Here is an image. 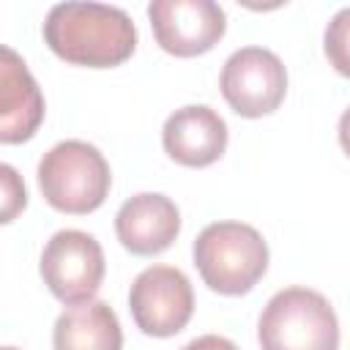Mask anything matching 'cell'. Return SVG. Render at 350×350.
<instances>
[{
  "label": "cell",
  "mask_w": 350,
  "mask_h": 350,
  "mask_svg": "<svg viewBox=\"0 0 350 350\" xmlns=\"http://www.w3.org/2000/svg\"><path fill=\"white\" fill-rule=\"evenodd\" d=\"M46 46L71 66L112 68L137 49V27L118 5L57 3L44 22Z\"/></svg>",
  "instance_id": "6da1fadb"
},
{
  "label": "cell",
  "mask_w": 350,
  "mask_h": 350,
  "mask_svg": "<svg viewBox=\"0 0 350 350\" xmlns=\"http://www.w3.org/2000/svg\"><path fill=\"white\" fill-rule=\"evenodd\" d=\"M183 350H238L235 342H230L227 336H219V334H205V336H197L191 339Z\"/></svg>",
  "instance_id": "9a60e30c"
},
{
  "label": "cell",
  "mask_w": 350,
  "mask_h": 350,
  "mask_svg": "<svg viewBox=\"0 0 350 350\" xmlns=\"http://www.w3.org/2000/svg\"><path fill=\"white\" fill-rule=\"evenodd\" d=\"M38 186L55 211L85 216L104 205L112 186V172L96 145L63 139L38 161Z\"/></svg>",
  "instance_id": "3957f363"
},
{
  "label": "cell",
  "mask_w": 350,
  "mask_h": 350,
  "mask_svg": "<svg viewBox=\"0 0 350 350\" xmlns=\"http://www.w3.org/2000/svg\"><path fill=\"white\" fill-rule=\"evenodd\" d=\"M148 19L156 44L175 57L211 52L227 30V16L213 0H153Z\"/></svg>",
  "instance_id": "ba28073f"
},
{
  "label": "cell",
  "mask_w": 350,
  "mask_h": 350,
  "mask_svg": "<svg viewBox=\"0 0 350 350\" xmlns=\"http://www.w3.org/2000/svg\"><path fill=\"white\" fill-rule=\"evenodd\" d=\"M161 145L180 167H211L227 150V123L208 104H189L167 118Z\"/></svg>",
  "instance_id": "30bf717a"
},
{
  "label": "cell",
  "mask_w": 350,
  "mask_h": 350,
  "mask_svg": "<svg viewBox=\"0 0 350 350\" xmlns=\"http://www.w3.org/2000/svg\"><path fill=\"white\" fill-rule=\"evenodd\" d=\"M350 11H339L331 30H325V55L334 60L339 74H347V57H345V22H347Z\"/></svg>",
  "instance_id": "5bb4252c"
},
{
  "label": "cell",
  "mask_w": 350,
  "mask_h": 350,
  "mask_svg": "<svg viewBox=\"0 0 350 350\" xmlns=\"http://www.w3.org/2000/svg\"><path fill=\"white\" fill-rule=\"evenodd\" d=\"M38 268L49 293L66 306L93 301L107 271L101 243L82 230L55 232L41 252Z\"/></svg>",
  "instance_id": "5b68a950"
},
{
  "label": "cell",
  "mask_w": 350,
  "mask_h": 350,
  "mask_svg": "<svg viewBox=\"0 0 350 350\" xmlns=\"http://www.w3.org/2000/svg\"><path fill=\"white\" fill-rule=\"evenodd\" d=\"M44 93L22 55L0 44V142L22 145L44 123Z\"/></svg>",
  "instance_id": "9c48e42d"
},
{
  "label": "cell",
  "mask_w": 350,
  "mask_h": 350,
  "mask_svg": "<svg viewBox=\"0 0 350 350\" xmlns=\"http://www.w3.org/2000/svg\"><path fill=\"white\" fill-rule=\"evenodd\" d=\"M224 101L241 118H262L279 109L287 96V68L265 46H241L235 49L219 79Z\"/></svg>",
  "instance_id": "8992f818"
},
{
  "label": "cell",
  "mask_w": 350,
  "mask_h": 350,
  "mask_svg": "<svg viewBox=\"0 0 350 350\" xmlns=\"http://www.w3.org/2000/svg\"><path fill=\"white\" fill-rule=\"evenodd\" d=\"M0 350H19V347H0Z\"/></svg>",
  "instance_id": "2e32d148"
},
{
  "label": "cell",
  "mask_w": 350,
  "mask_h": 350,
  "mask_svg": "<svg viewBox=\"0 0 350 350\" xmlns=\"http://www.w3.org/2000/svg\"><path fill=\"white\" fill-rule=\"evenodd\" d=\"M55 350H120L123 331L107 301H88L60 312L52 328Z\"/></svg>",
  "instance_id": "7c38bea8"
},
{
  "label": "cell",
  "mask_w": 350,
  "mask_h": 350,
  "mask_svg": "<svg viewBox=\"0 0 350 350\" xmlns=\"http://www.w3.org/2000/svg\"><path fill=\"white\" fill-rule=\"evenodd\" d=\"M129 309L142 334L175 336L194 314L191 282L175 265H150L131 282Z\"/></svg>",
  "instance_id": "52a82bcc"
},
{
  "label": "cell",
  "mask_w": 350,
  "mask_h": 350,
  "mask_svg": "<svg viewBox=\"0 0 350 350\" xmlns=\"http://www.w3.org/2000/svg\"><path fill=\"white\" fill-rule=\"evenodd\" d=\"M27 208V189L16 167L0 161V224H11Z\"/></svg>",
  "instance_id": "4fadbf2b"
},
{
  "label": "cell",
  "mask_w": 350,
  "mask_h": 350,
  "mask_svg": "<svg viewBox=\"0 0 350 350\" xmlns=\"http://www.w3.org/2000/svg\"><path fill=\"white\" fill-rule=\"evenodd\" d=\"M194 265L219 295L249 293L268 271L265 238L243 221H213L194 241Z\"/></svg>",
  "instance_id": "7a4b0ae2"
},
{
  "label": "cell",
  "mask_w": 350,
  "mask_h": 350,
  "mask_svg": "<svg viewBox=\"0 0 350 350\" xmlns=\"http://www.w3.org/2000/svg\"><path fill=\"white\" fill-rule=\"evenodd\" d=\"M115 232L123 249L137 257H153L172 246L180 232L178 205L153 191L129 197L115 213Z\"/></svg>",
  "instance_id": "8fae6325"
},
{
  "label": "cell",
  "mask_w": 350,
  "mask_h": 350,
  "mask_svg": "<svg viewBox=\"0 0 350 350\" xmlns=\"http://www.w3.org/2000/svg\"><path fill=\"white\" fill-rule=\"evenodd\" d=\"M262 350H339V320L328 298L309 287H284L257 323Z\"/></svg>",
  "instance_id": "277c9868"
}]
</instances>
